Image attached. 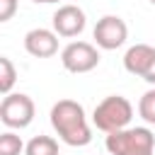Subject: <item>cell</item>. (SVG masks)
<instances>
[{
    "label": "cell",
    "mask_w": 155,
    "mask_h": 155,
    "mask_svg": "<svg viewBox=\"0 0 155 155\" xmlns=\"http://www.w3.org/2000/svg\"><path fill=\"white\" fill-rule=\"evenodd\" d=\"M51 126L58 133V138L70 148H82L92 140L85 109L75 99H58L51 107Z\"/></svg>",
    "instance_id": "6da1fadb"
},
{
    "label": "cell",
    "mask_w": 155,
    "mask_h": 155,
    "mask_svg": "<svg viewBox=\"0 0 155 155\" xmlns=\"http://www.w3.org/2000/svg\"><path fill=\"white\" fill-rule=\"evenodd\" d=\"M131 119H133V104L121 94L104 97L92 111V124L104 133H114V131L128 128Z\"/></svg>",
    "instance_id": "7a4b0ae2"
},
{
    "label": "cell",
    "mask_w": 155,
    "mask_h": 155,
    "mask_svg": "<svg viewBox=\"0 0 155 155\" xmlns=\"http://www.w3.org/2000/svg\"><path fill=\"white\" fill-rule=\"evenodd\" d=\"M150 2H153V5H155V0H150Z\"/></svg>",
    "instance_id": "e0dca14e"
},
{
    "label": "cell",
    "mask_w": 155,
    "mask_h": 155,
    "mask_svg": "<svg viewBox=\"0 0 155 155\" xmlns=\"http://www.w3.org/2000/svg\"><path fill=\"white\" fill-rule=\"evenodd\" d=\"M17 12V0H0V22H10Z\"/></svg>",
    "instance_id": "5bb4252c"
},
{
    "label": "cell",
    "mask_w": 155,
    "mask_h": 155,
    "mask_svg": "<svg viewBox=\"0 0 155 155\" xmlns=\"http://www.w3.org/2000/svg\"><path fill=\"white\" fill-rule=\"evenodd\" d=\"M31 2H41V5H48V2H58V0H31Z\"/></svg>",
    "instance_id": "2e32d148"
},
{
    "label": "cell",
    "mask_w": 155,
    "mask_h": 155,
    "mask_svg": "<svg viewBox=\"0 0 155 155\" xmlns=\"http://www.w3.org/2000/svg\"><path fill=\"white\" fill-rule=\"evenodd\" d=\"M143 80H145V82H150V85H155V58H153V63H150L148 73L143 75Z\"/></svg>",
    "instance_id": "9a60e30c"
},
{
    "label": "cell",
    "mask_w": 155,
    "mask_h": 155,
    "mask_svg": "<svg viewBox=\"0 0 155 155\" xmlns=\"http://www.w3.org/2000/svg\"><path fill=\"white\" fill-rule=\"evenodd\" d=\"M24 48L34 58H51L58 53V34L51 29H31L24 36Z\"/></svg>",
    "instance_id": "ba28073f"
},
{
    "label": "cell",
    "mask_w": 155,
    "mask_h": 155,
    "mask_svg": "<svg viewBox=\"0 0 155 155\" xmlns=\"http://www.w3.org/2000/svg\"><path fill=\"white\" fill-rule=\"evenodd\" d=\"M34 111L36 107L31 97L22 92H10L0 102V121L7 128H27L34 121Z\"/></svg>",
    "instance_id": "277c9868"
},
{
    "label": "cell",
    "mask_w": 155,
    "mask_h": 155,
    "mask_svg": "<svg viewBox=\"0 0 155 155\" xmlns=\"http://www.w3.org/2000/svg\"><path fill=\"white\" fill-rule=\"evenodd\" d=\"M85 12L78 7V5H61L56 12H53V31L63 39H73L78 36L82 29H85Z\"/></svg>",
    "instance_id": "52a82bcc"
},
{
    "label": "cell",
    "mask_w": 155,
    "mask_h": 155,
    "mask_svg": "<svg viewBox=\"0 0 155 155\" xmlns=\"http://www.w3.org/2000/svg\"><path fill=\"white\" fill-rule=\"evenodd\" d=\"M138 114L145 124H155V87L148 90L138 102Z\"/></svg>",
    "instance_id": "4fadbf2b"
},
{
    "label": "cell",
    "mask_w": 155,
    "mask_h": 155,
    "mask_svg": "<svg viewBox=\"0 0 155 155\" xmlns=\"http://www.w3.org/2000/svg\"><path fill=\"white\" fill-rule=\"evenodd\" d=\"M92 36H94V41H97L99 48L114 51V48H119V46L126 44V39H128V27H126V22H124L121 17H116V15H104V17L94 24Z\"/></svg>",
    "instance_id": "8992f818"
},
{
    "label": "cell",
    "mask_w": 155,
    "mask_h": 155,
    "mask_svg": "<svg viewBox=\"0 0 155 155\" xmlns=\"http://www.w3.org/2000/svg\"><path fill=\"white\" fill-rule=\"evenodd\" d=\"M61 63L68 73H90L99 65V51L87 41H70L61 51Z\"/></svg>",
    "instance_id": "5b68a950"
},
{
    "label": "cell",
    "mask_w": 155,
    "mask_h": 155,
    "mask_svg": "<svg viewBox=\"0 0 155 155\" xmlns=\"http://www.w3.org/2000/svg\"><path fill=\"white\" fill-rule=\"evenodd\" d=\"M15 80H17V70H15L12 61L7 56H0V92L2 94H10Z\"/></svg>",
    "instance_id": "8fae6325"
},
{
    "label": "cell",
    "mask_w": 155,
    "mask_h": 155,
    "mask_svg": "<svg viewBox=\"0 0 155 155\" xmlns=\"http://www.w3.org/2000/svg\"><path fill=\"white\" fill-rule=\"evenodd\" d=\"M153 58H155V46L136 44V46H131V48L126 51V56H124V68H126L131 75L143 78V75L148 73V68H150Z\"/></svg>",
    "instance_id": "9c48e42d"
},
{
    "label": "cell",
    "mask_w": 155,
    "mask_h": 155,
    "mask_svg": "<svg viewBox=\"0 0 155 155\" xmlns=\"http://www.w3.org/2000/svg\"><path fill=\"white\" fill-rule=\"evenodd\" d=\"M27 145L22 143V138L15 131H5L0 136V155H19Z\"/></svg>",
    "instance_id": "7c38bea8"
},
{
    "label": "cell",
    "mask_w": 155,
    "mask_h": 155,
    "mask_svg": "<svg viewBox=\"0 0 155 155\" xmlns=\"http://www.w3.org/2000/svg\"><path fill=\"white\" fill-rule=\"evenodd\" d=\"M24 155H58V143L51 136H34L27 143Z\"/></svg>",
    "instance_id": "30bf717a"
},
{
    "label": "cell",
    "mask_w": 155,
    "mask_h": 155,
    "mask_svg": "<svg viewBox=\"0 0 155 155\" xmlns=\"http://www.w3.org/2000/svg\"><path fill=\"white\" fill-rule=\"evenodd\" d=\"M104 145L111 155H153L155 136H153L150 128L136 126V128H124V131L107 133Z\"/></svg>",
    "instance_id": "3957f363"
}]
</instances>
